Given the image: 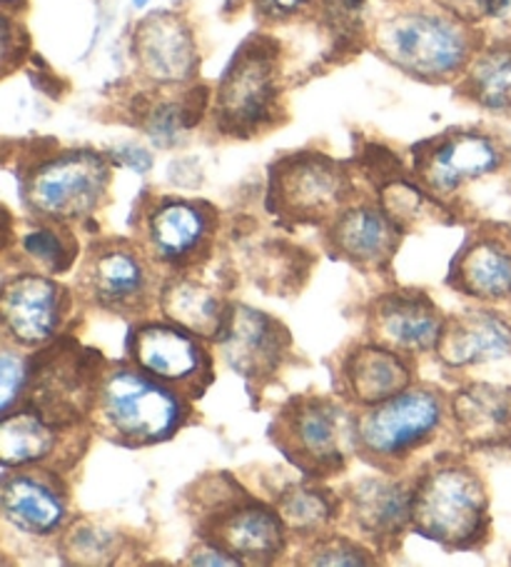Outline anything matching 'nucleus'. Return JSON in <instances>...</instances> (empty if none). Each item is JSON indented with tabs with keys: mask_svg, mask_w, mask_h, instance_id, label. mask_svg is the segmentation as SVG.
<instances>
[{
	"mask_svg": "<svg viewBox=\"0 0 511 567\" xmlns=\"http://www.w3.org/2000/svg\"><path fill=\"white\" fill-rule=\"evenodd\" d=\"M198 540L220 547L240 565H274L290 545L280 511L250 495L232 473H210L182 493Z\"/></svg>",
	"mask_w": 511,
	"mask_h": 567,
	"instance_id": "nucleus-1",
	"label": "nucleus"
},
{
	"mask_svg": "<svg viewBox=\"0 0 511 567\" xmlns=\"http://www.w3.org/2000/svg\"><path fill=\"white\" fill-rule=\"evenodd\" d=\"M411 533L447 553L481 550L491 537L484 477L467 457L441 453L411 481Z\"/></svg>",
	"mask_w": 511,
	"mask_h": 567,
	"instance_id": "nucleus-2",
	"label": "nucleus"
},
{
	"mask_svg": "<svg viewBox=\"0 0 511 567\" xmlns=\"http://www.w3.org/2000/svg\"><path fill=\"white\" fill-rule=\"evenodd\" d=\"M192 415L190 398L123 360L107 363L91 423L115 445L150 447L173 440Z\"/></svg>",
	"mask_w": 511,
	"mask_h": 567,
	"instance_id": "nucleus-3",
	"label": "nucleus"
},
{
	"mask_svg": "<svg viewBox=\"0 0 511 567\" xmlns=\"http://www.w3.org/2000/svg\"><path fill=\"white\" fill-rule=\"evenodd\" d=\"M107 360L75 336H58L28 358V380L18 408L55 427H81L93 420Z\"/></svg>",
	"mask_w": 511,
	"mask_h": 567,
	"instance_id": "nucleus-4",
	"label": "nucleus"
},
{
	"mask_svg": "<svg viewBox=\"0 0 511 567\" xmlns=\"http://www.w3.org/2000/svg\"><path fill=\"white\" fill-rule=\"evenodd\" d=\"M270 440L294 471L310 481H330L347 471L355 447V415L342 398L292 395L270 423Z\"/></svg>",
	"mask_w": 511,
	"mask_h": 567,
	"instance_id": "nucleus-5",
	"label": "nucleus"
},
{
	"mask_svg": "<svg viewBox=\"0 0 511 567\" xmlns=\"http://www.w3.org/2000/svg\"><path fill=\"white\" fill-rule=\"evenodd\" d=\"M449 398L437 385H411L405 393L355 413L357 455L379 473L399 475L411 455L439 435Z\"/></svg>",
	"mask_w": 511,
	"mask_h": 567,
	"instance_id": "nucleus-6",
	"label": "nucleus"
},
{
	"mask_svg": "<svg viewBox=\"0 0 511 567\" xmlns=\"http://www.w3.org/2000/svg\"><path fill=\"white\" fill-rule=\"evenodd\" d=\"M355 181L340 161L322 153H294L270 168L268 210L280 225L324 228L355 200Z\"/></svg>",
	"mask_w": 511,
	"mask_h": 567,
	"instance_id": "nucleus-7",
	"label": "nucleus"
},
{
	"mask_svg": "<svg viewBox=\"0 0 511 567\" xmlns=\"http://www.w3.org/2000/svg\"><path fill=\"white\" fill-rule=\"evenodd\" d=\"M280 45L268 35L244 41L220 78L215 123L230 138H252L278 121Z\"/></svg>",
	"mask_w": 511,
	"mask_h": 567,
	"instance_id": "nucleus-8",
	"label": "nucleus"
},
{
	"mask_svg": "<svg viewBox=\"0 0 511 567\" xmlns=\"http://www.w3.org/2000/svg\"><path fill=\"white\" fill-rule=\"evenodd\" d=\"M85 306L121 318H143L160 298V276L137 240L101 238L87 246L75 278Z\"/></svg>",
	"mask_w": 511,
	"mask_h": 567,
	"instance_id": "nucleus-9",
	"label": "nucleus"
},
{
	"mask_svg": "<svg viewBox=\"0 0 511 567\" xmlns=\"http://www.w3.org/2000/svg\"><path fill=\"white\" fill-rule=\"evenodd\" d=\"M111 181L113 171L105 155L67 151L35 163L23 175L21 195L33 218L73 225L103 208Z\"/></svg>",
	"mask_w": 511,
	"mask_h": 567,
	"instance_id": "nucleus-10",
	"label": "nucleus"
},
{
	"mask_svg": "<svg viewBox=\"0 0 511 567\" xmlns=\"http://www.w3.org/2000/svg\"><path fill=\"white\" fill-rule=\"evenodd\" d=\"M377 51L419 81H447L471 63V33L457 18L399 13L377 28Z\"/></svg>",
	"mask_w": 511,
	"mask_h": 567,
	"instance_id": "nucleus-11",
	"label": "nucleus"
},
{
	"mask_svg": "<svg viewBox=\"0 0 511 567\" xmlns=\"http://www.w3.org/2000/svg\"><path fill=\"white\" fill-rule=\"evenodd\" d=\"M137 243L155 266L170 272L200 268L215 256L220 233V213L205 200L163 198L150 200L137 215Z\"/></svg>",
	"mask_w": 511,
	"mask_h": 567,
	"instance_id": "nucleus-12",
	"label": "nucleus"
},
{
	"mask_svg": "<svg viewBox=\"0 0 511 567\" xmlns=\"http://www.w3.org/2000/svg\"><path fill=\"white\" fill-rule=\"evenodd\" d=\"M125 355L147 375L190 400H202L215 383V360L205 340L167 318L137 320L127 330Z\"/></svg>",
	"mask_w": 511,
	"mask_h": 567,
	"instance_id": "nucleus-13",
	"label": "nucleus"
},
{
	"mask_svg": "<svg viewBox=\"0 0 511 567\" xmlns=\"http://www.w3.org/2000/svg\"><path fill=\"white\" fill-rule=\"evenodd\" d=\"M73 310V292L48 272L23 270L3 278L0 320L6 343L15 348H43L63 336Z\"/></svg>",
	"mask_w": 511,
	"mask_h": 567,
	"instance_id": "nucleus-14",
	"label": "nucleus"
},
{
	"mask_svg": "<svg viewBox=\"0 0 511 567\" xmlns=\"http://www.w3.org/2000/svg\"><path fill=\"white\" fill-rule=\"evenodd\" d=\"M218 346L225 363L244 380L250 398L262 395L292 355V336L284 322L242 302H232Z\"/></svg>",
	"mask_w": 511,
	"mask_h": 567,
	"instance_id": "nucleus-15",
	"label": "nucleus"
},
{
	"mask_svg": "<svg viewBox=\"0 0 511 567\" xmlns=\"http://www.w3.org/2000/svg\"><path fill=\"white\" fill-rule=\"evenodd\" d=\"M504 153L479 131H449L415 145V178L435 195L449 198L467 183L497 173Z\"/></svg>",
	"mask_w": 511,
	"mask_h": 567,
	"instance_id": "nucleus-16",
	"label": "nucleus"
},
{
	"mask_svg": "<svg viewBox=\"0 0 511 567\" xmlns=\"http://www.w3.org/2000/svg\"><path fill=\"white\" fill-rule=\"evenodd\" d=\"M212 262L215 258L200 268L170 272L163 280L157 308L167 320L192 330L202 340L218 343L228 326L234 300L228 296L232 272L228 266L212 268Z\"/></svg>",
	"mask_w": 511,
	"mask_h": 567,
	"instance_id": "nucleus-17",
	"label": "nucleus"
},
{
	"mask_svg": "<svg viewBox=\"0 0 511 567\" xmlns=\"http://www.w3.org/2000/svg\"><path fill=\"white\" fill-rule=\"evenodd\" d=\"M445 320V312L427 290L397 288L382 292L369 302L365 332L372 343L415 358L435 353Z\"/></svg>",
	"mask_w": 511,
	"mask_h": 567,
	"instance_id": "nucleus-18",
	"label": "nucleus"
},
{
	"mask_svg": "<svg viewBox=\"0 0 511 567\" xmlns=\"http://www.w3.org/2000/svg\"><path fill=\"white\" fill-rule=\"evenodd\" d=\"M345 515L377 553H397L411 530V483L397 475H367L342 491Z\"/></svg>",
	"mask_w": 511,
	"mask_h": 567,
	"instance_id": "nucleus-19",
	"label": "nucleus"
},
{
	"mask_svg": "<svg viewBox=\"0 0 511 567\" xmlns=\"http://www.w3.org/2000/svg\"><path fill=\"white\" fill-rule=\"evenodd\" d=\"M405 228L382 210V205H350L322 228V246L330 258L382 276L392 270L405 240Z\"/></svg>",
	"mask_w": 511,
	"mask_h": 567,
	"instance_id": "nucleus-20",
	"label": "nucleus"
},
{
	"mask_svg": "<svg viewBox=\"0 0 511 567\" xmlns=\"http://www.w3.org/2000/svg\"><path fill=\"white\" fill-rule=\"evenodd\" d=\"M71 495L61 473L48 467H3V520L28 537L61 535L71 517Z\"/></svg>",
	"mask_w": 511,
	"mask_h": 567,
	"instance_id": "nucleus-21",
	"label": "nucleus"
},
{
	"mask_svg": "<svg viewBox=\"0 0 511 567\" xmlns=\"http://www.w3.org/2000/svg\"><path fill=\"white\" fill-rule=\"evenodd\" d=\"M447 286L481 302H511V228L477 223L449 262Z\"/></svg>",
	"mask_w": 511,
	"mask_h": 567,
	"instance_id": "nucleus-22",
	"label": "nucleus"
},
{
	"mask_svg": "<svg viewBox=\"0 0 511 567\" xmlns=\"http://www.w3.org/2000/svg\"><path fill=\"white\" fill-rule=\"evenodd\" d=\"M415 383V365L409 355L379 343H357L342 353L334 373V388L347 405L372 408Z\"/></svg>",
	"mask_w": 511,
	"mask_h": 567,
	"instance_id": "nucleus-23",
	"label": "nucleus"
},
{
	"mask_svg": "<svg viewBox=\"0 0 511 567\" xmlns=\"http://www.w3.org/2000/svg\"><path fill=\"white\" fill-rule=\"evenodd\" d=\"M459 445L471 453L511 450V385L469 383L449 395Z\"/></svg>",
	"mask_w": 511,
	"mask_h": 567,
	"instance_id": "nucleus-24",
	"label": "nucleus"
},
{
	"mask_svg": "<svg viewBox=\"0 0 511 567\" xmlns=\"http://www.w3.org/2000/svg\"><path fill=\"white\" fill-rule=\"evenodd\" d=\"M133 51L140 73L157 85H178L198 71V48L190 25L175 13H153L135 28Z\"/></svg>",
	"mask_w": 511,
	"mask_h": 567,
	"instance_id": "nucleus-25",
	"label": "nucleus"
},
{
	"mask_svg": "<svg viewBox=\"0 0 511 567\" xmlns=\"http://www.w3.org/2000/svg\"><path fill=\"white\" fill-rule=\"evenodd\" d=\"M435 355L447 370H467L511 358V320L494 310L449 316Z\"/></svg>",
	"mask_w": 511,
	"mask_h": 567,
	"instance_id": "nucleus-26",
	"label": "nucleus"
},
{
	"mask_svg": "<svg viewBox=\"0 0 511 567\" xmlns=\"http://www.w3.org/2000/svg\"><path fill=\"white\" fill-rule=\"evenodd\" d=\"M91 425V423H87ZM55 427L38 417L31 410L18 408V413H6L0 425V463L3 467H63L58 453H71V437L83 427Z\"/></svg>",
	"mask_w": 511,
	"mask_h": 567,
	"instance_id": "nucleus-27",
	"label": "nucleus"
},
{
	"mask_svg": "<svg viewBox=\"0 0 511 567\" xmlns=\"http://www.w3.org/2000/svg\"><path fill=\"white\" fill-rule=\"evenodd\" d=\"M274 507L288 525L290 537H300L302 543L334 533V525L345 513L342 493H334L310 477L307 483H292L280 491Z\"/></svg>",
	"mask_w": 511,
	"mask_h": 567,
	"instance_id": "nucleus-28",
	"label": "nucleus"
},
{
	"mask_svg": "<svg viewBox=\"0 0 511 567\" xmlns=\"http://www.w3.org/2000/svg\"><path fill=\"white\" fill-rule=\"evenodd\" d=\"M461 91L491 113L511 115V45H491L471 58Z\"/></svg>",
	"mask_w": 511,
	"mask_h": 567,
	"instance_id": "nucleus-29",
	"label": "nucleus"
},
{
	"mask_svg": "<svg viewBox=\"0 0 511 567\" xmlns=\"http://www.w3.org/2000/svg\"><path fill=\"white\" fill-rule=\"evenodd\" d=\"M18 248H21L25 260L33 262L38 272H48V276L67 272L81 258V246L65 223L38 220V225L18 238Z\"/></svg>",
	"mask_w": 511,
	"mask_h": 567,
	"instance_id": "nucleus-30",
	"label": "nucleus"
},
{
	"mask_svg": "<svg viewBox=\"0 0 511 567\" xmlns=\"http://www.w3.org/2000/svg\"><path fill=\"white\" fill-rule=\"evenodd\" d=\"M58 553L67 565H113L123 555V535L87 517H75L58 537Z\"/></svg>",
	"mask_w": 511,
	"mask_h": 567,
	"instance_id": "nucleus-31",
	"label": "nucleus"
},
{
	"mask_svg": "<svg viewBox=\"0 0 511 567\" xmlns=\"http://www.w3.org/2000/svg\"><path fill=\"white\" fill-rule=\"evenodd\" d=\"M298 555V563L302 565H377V550L340 533H327L302 543Z\"/></svg>",
	"mask_w": 511,
	"mask_h": 567,
	"instance_id": "nucleus-32",
	"label": "nucleus"
},
{
	"mask_svg": "<svg viewBox=\"0 0 511 567\" xmlns=\"http://www.w3.org/2000/svg\"><path fill=\"white\" fill-rule=\"evenodd\" d=\"M15 346L6 343L3 353H0V388H3V400H0V408H3V415L11 413L13 405L21 400V393L28 380V358H23Z\"/></svg>",
	"mask_w": 511,
	"mask_h": 567,
	"instance_id": "nucleus-33",
	"label": "nucleus"
},
{
	"mask_svg": "<svg viewBox=\"0 0 511 567\" xmlns=\"http://www.w3.org/2000/svg\"><path fill=\"white\" fill-rule=\"evenodd\" d=\"M188 555H190L188 557L190 565H240L238 557H232L225 550H220V547H215L205 540L195 545Z\"/></svg>",
	"mask_w": 511,
	"mask_h": 567,
	"instance_id": "nucleus-34",
	"label": "nucleus"
},
{
	"mask_svg": "<svg viewBox=\"0 0 511 567\" xmlns=\"http://www.w3.org/2000/svg\"><path fill=\"white\" fill-rule=\"evenodd\" d=\"M312 0H258L260 13L268 18H288L292 13L302 11L304 6H310Z\"/></svg>",
	"mask_w": 511,
	"mask_h": 567,
	"instance_id": "nucleus-35",
	"label": "nucleus"
},
{
	"mask_svg": "<svg viewBox=\"0 0 511 567\" xmlns=\"http://www.w3.org/2000/svg\"><path fill=\"white\" fill-rule=\"evenodd\" d=\"M133 3H135V6H137V8H143V6H145V3H147V0H133Z\"/></svg>",
	"mask_w": 511,
	"mask_h": 567,
	"instance_id": "nucleus-36",
	"label": "nucleus"
},
{
	"mask_svg": "<svg viewBox=\"0 0 511 567\" xmlns=\"http://www.w3.org/2000/svg\"><path fill=\"white\" fill-rule=\"evenodd\" d=\"M6 3H8V6H11V3H15V0H6Z\"/></svg>",
	"mask_w": 511,
	"mask_h": 567,
	"instance_id": "nucleus-37",
	"label": "nucleus"
}]
</instances>
